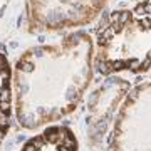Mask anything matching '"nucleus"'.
<instances>
[{"label": "nucleus", "instance_id": "3", "mask_svg": "<svg viewBox=\"0 0 151 151\" xmlns=\"http://www.w3.org/2000/svg\"><path fill=\"white\" fill-rule=\"evenodd\" d=\"M104 151H151V79L126 94L106 136Z\"/></svg>", "mask_w": 151, "mask_h": 151}, {"label": "nucleus", "instance_id": "7", "mask_svg": "<svg viewBox=\"0 0 151 151\" xmlns=\"http://www.w3.org/2000/svg\"><path fill=\"white\" fill-rule=\"evenodd\" d=\"M14 118L12 96V65L4 54H0V148L5 141Z\"/></svg>", "mask_w": 151, "mask_h": 151}, {"label": "nucleus", "instance_id": "5", "mask_svg": "<svg viewBox=\"0 0 151 151\" xmlns=\"http://www.w3.org/2000/svg\"><path fill=\"white\" fill-rule=\"evenodd\" d=\"M131 87L126 77L113 74L106 76V79L89 92L84 113V131L87 143L92 148H99L101 143H104L119 106Z\"/></svg>", "mask_w": 151, "mask_h": 151}, {"label": "nucleus", "instance_id": "4", "mask_svg": "<svg viewBox=\"0 0 151 151\" xmlns=\"http://www.w3.org/2000/svg\"><path fill=\"white\" fill-rule=\"evenodd\" d=\"M108 0H27V22L35 30H65L91 24Z\"/></svg>", "mask_w": 151, "mask_h": 151}, {"label": "nucleus", "instance_id": "2", "mask_svg": "<svg viewBox=\"0 0 151 151\" xmlns=\"http://www.w3.org/2000/svg\"><path fill=\"white\" fill-rule=\"evenodd\" d=\"M94 67L103 76L151 69V0L109 14L97 30Z\"/></svg>", "mask_w": 151, "mask_h": 151}, {"label": "nucleus", "instance_id": "6", "mask_svg": "<svg viewBox=\"0 0 151 151\" xmlns=\"http://www.w3.org/2000/svg\"><path fill=\"white\" fill-rule=\"evenodd\" d=\"M17 151H79V138L69 126L50 124L30 136Z\"/></svg>", "mask_w": 151, "mask_h": 151}, {"label": "nucleus", "instance_id": "1", "mask_svg": "<svg viewBox=\"0 0 151 151\" xmlns=\"http://www.w3.org/2000/svg\"><path fill=\"white\" fill-rule=\"evenodd\" d=\"M94 57L96 44L84 30L25 50L12 67L14 118L20 128L39 131L76 113L92 82Z\"/></svg>", "mask_w": 151, "mask_h": 151}]
</instances>
